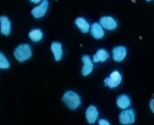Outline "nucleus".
Returning <instances> with one entry per match:
<instances>
[{"mask_svg": "<svg viewBox=\"0 0 154 125\" xmlns=\"http://www.w3.org/2000/svg\"><path fill=\"white\" fill-rule=\"evenodd\" d=\"M63 101L68 106V108L72 111L76 110L82 104V99L78 95V93L71 90L64 92L63 96Z\"/></svg>", "mask_w": 154, "mask_h": 125, "instance_id": "nucleus-1", "label": "nucleus"}, {"mask_svg": "<svg viewBox=\"0 0 154 125\" xmlns=\"http://www.w3.org/2000/svg\"><path fill=\"white\" fill-rule=\"evenodd\" d=\"M32 55H33L32 48L28 44H22L18 45L14 52V56L16 59L20 63H23L27 60L30 59Z\"/></svg>", "mask_w": 154, "mask_h": 125, "instance_id": "nucleus-2", "label": "nucleus"}, {"mask_svg": "<svg viewBox=\"0 0 154 125\" xmlns=\"http://www.w3.org/2000/svg\"><path fill=\"white\" fill-rule=\"evenodd\" d=\"M122 80V77L121 73L115 70L110 73L109 77L105 78L104 83L106 87H109L110 88H115L121 84Z\"/></svg>", "mask_w": 154, "mask_h": 125, "instance_id": "nucleus-3", "label": "nucleus"}, {"mask_svg": "<svg viewBox=\"0 0 154 125\" xmlns=\"http://www.w3.org/2000/svg\"><path fill=\"white\" fill-rule=\"evenodd\" d=\"M119 122L122 125H131L135 122V113L134 110H124L119 115Z\"/></svg>", "mask_w": 154, "mask_h": 125, "instance_id": "nucleus-4", "label": "nucleus"}, {"mask_svg": "<svg viewBox=\"0 0 154 125\" xmlns=\"http://www.w3.org/2000/svg\"><path fill=\"white\" fill-rule=\"evenodd\" d=\"M48 7H49V2L48 0H42L41 4L39 5L36 6L35 8H33L32 11H31V14L33 15V17L34 18H41L43 17L46 14L47 10H48Z\"/></svg>", "mask_w": 154, "mask_h": 125, "instance_id": "nucleus-5", "label": "nucleus"}, {"mask_svg": "<svg viewBox=\"0 0 154 125\" xmlns=\"http://www.w3.org/2000/svg\"><path fill=\"white\" fill-rule=\"evenodd\" d=\"M82 63L83 67L82 69V74L83 76H88L90 75L94 70V62L91 59V58L88 55L82 56Z\"/></svg>", "mask_w": 154, "mask_h": 125, "instance_id": "nucleus-6", "label": "nucleus"}, {"mask_svg": "<svg viewBox=\"0 0 154 125\" xmlns=\"http://www.w3.org/2000/svg\"><path fill=\"white\" fill-rule=\"evenodd\" d=\"M99 24L107 30H114L117 27V22L111 17H102L99 20Z\"/></svg>", "mask_w": 154, "mask_h": 125, "instance_id": "nucleus-7", "label": "nucleus"}, {"mask_svg": "<svg viewBox=\"0 0 154 125\" xmlns=\"http://www.w3.org/2000/svg\"><path fill=\"white\" fill-rule=\"evenodd\" d=\"M11 32V22L6 16L0 17V33L3 35L9 36Z\"/></svg>", "mask_w": 154, "mask_h": 125, "instance_id": "nucleus-8", "label": "nucleus"}, {"mask_svg": "<svg viewBox=\"0 0 154 125\" xmlns=\"http://www.w3.org/2000/svg\"><path fill=\"white\" fill-rule=\"evenodd\" d=\"M127 56V50L124 46H116L112 50V58L116 62H122L125 59Z\"/></svg>", "mask_w": 154, "mask_h": 125, "instance_id": "nucleus-9", "label": "nucleus"}, {"mask_svg": "<svg viewBox=\"0 0 154 125\" xmlns=\"http://www.w3.org/2000/svg\"><path fill=\"white\" fill-rule=\"evenodd\" d=\"M99 117V111L94 105H90L86 111V118L90 124L96 123Z\"/></svg>", "mask_w": 154, "mask_h": 125, "instance_id": "nucleus-10", "label": "nucleus"}, {"mask_svg": "<svg viewBox=\"0 0 154 125\" xmlns=\"http://www.w3.org/2000/svg\"><path fill=\"white\" fill-rule=\"evenodd\" d=\"M51 50L54 56V59L57 62L60 61L63 58V45L60 42H52L51 45Z\"/></svg>", "mask_w": 154, "mask_h": 125, "instance_id": "nucleus-11", "label": "nucleus"}, {"mask_svg": "<svg viewBox=\"0 0 154 125\" xmlns=\"http://www.w3.org/2000/svg\"><path fill=\"white\" fill-rule=\"evenodd\" d=\"M91 30V34L94 39H100L105 36V31L104 28L101 27V25L98 22H94L92 24V26L90 27Z\"/></svg>", "mask_w": 154, "mask_h": 125, "instance_id": "nucleus-12", "label": "nucleus"}, {"mask_svg": "<svg viewBox=\"0 0 154 125\" xmlns=\"http://www.w3.org/2000/svg\"><path fill=\"white\" fill-rule=\"evenodd\" d=\"M131 105V99L126 94H122L116 99V105L120 109L126 110Z\"/></svg>", "mask_w": 154, "mask_h": 125, "instance_id": "nucleus-13", "label": "nucleus"}, {"mask_svg": "<svg viewBox=\"0 0 154 125\" xmlns=\"http://www.w3.org/2000/svg\"><path fill=\"white\" fill-rule=\"evenodd\" d=\"M75 25L76 27L82 32L83 33H87L90 30V24L88 23V21L83 18V17H78L75 19Z\"/></svg>", "mask_w": 154, "mask_h": 125, "instance_id": "nucleus-14", "label": "nucleus"}, {"mask_svg": "<svg viewBox=\"0 0 154 125\" xmlns=\"http://www.w3.org/2000/svg\"><path fill=\"white\" fill-rule=\"evenodd\" d=\"M109 58V53L105 49H99L97 51V52L94 54L93 58L94 63H99V62H105Z\"/></svg>", "mask_w": 154, "mask_h": 125, "instance_id": "nucleus-15", "label": "nucleus"}, {"mask_svg": "<svg viewBox=\"0 0 154 125\" xmlns=\"http://www.w3.org/2000/svg\"><path fill=\"white\" fill-rule=\"evenodd\" d=\"M43 36H44L43 32L40 29H38V28L33 29L32 31H30L29 33H28V37L33 42H38V41H40L43 39Z\"/></svg>", "mask_w": 154, "mask_h": 125, "instance_id": "nucleus-16", "label": "nucleus"}, {"mask_svg": "<svg viewBox=\"0 0 154 125\" xmlns=\"http://www.w3.org/2000/svg\"><path fill=\"white\" fill-rule=\"evenodd\" d=\"M10 66H11V64H10L9 60L7 59V58L3 52H0V69L1 70H7L10 68Z\"/></svg>", "mask_w": 154, "mask_h": 125, "instance_id": "nucleus-17", "label": "nucleus"}, {"mask_svg": "<svg viewBox=\"0 0 154 125\" xmlns=\"http://www.w3.org/2000/svg\"><path fill=\"white\" fill-rule=\"evenodd\" d=\"M99 125H110V123L106 119H100L99 121Z\"/></svg>", "mask_w": 154, "mask_h": 125, "instance_id": "nucleus-18", "label": "nucleus"}, {"mask_svg": "<svg viewBox=\"0 0 154 125\" xmlns=\"http://www.w3.org/2000/svg\"><path fill=\"white\" fill-rule=\"evenodd\" d=\"M150 108H151V111L153 112L154 111V99H151V101H150Z\"/></svg>", "mask_w": 154, "mask_h": 125, "instance_id": "nucleus-19", "label": "nucleus"}, {"mask_svg": "<svg viewBox=\"0 0 154 125\" xmlns=\"http://www.w3.org/2000/svg\"><path fill=\"white\" fill-rule=\"evenodd\" d=\"M32 3H33V4H38L40 1H42V0H30Z\"/></svg>", "mask_w": 154, "mask_h": 125, "instance_id": "nucleus-20", "label": "nucleus"}, {"mask_svg": "<svg viewBox=\"0 0 154 125\" xmlns=\"http://www.w3.org/2000/svg\"><path fill=\"white\" fill-rule=\"evenodd\" d=\"M146 1H147V2H150V1H152V0H146Z\"/></svg>", "mask_w": 154, "mask_h": 125, "instance_id": "nucleus-21", "label": "nucleus"}]
</instances>
